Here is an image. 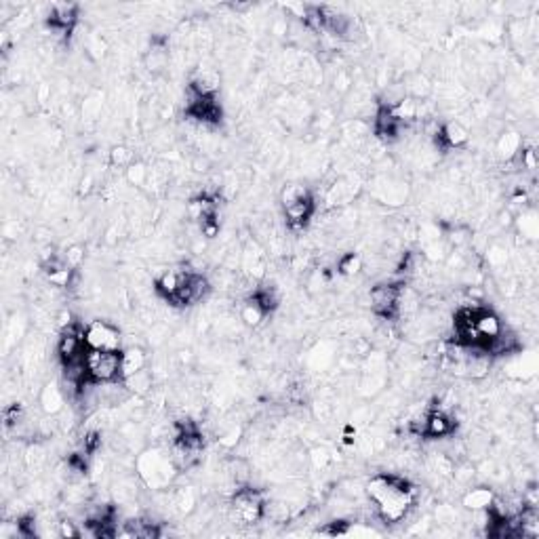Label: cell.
I'll return each mask as SVG.
<instances>
[{
    "instance_id": "cell-25",
    "label": "cell",
    "mask_w": 539,
    "mask_h": 539,
    "mask_svg": "<svg viewBox=\"0 0 539 539\" xmlns=\"http://www.w3.org/2000/svg\"><path fill=\"white\" fill-rule=\"evenodd\" d=\"M337 267H340V274H344V276H354V274L360 272L363 259H360V255H356V253H348V255H344V257L340 259Z\"/></svg>"
},
{
    "instance_id": "cell-26",
    "label": "cell",
    "mask_w": 539,
    "mask_h": 539,
    "mask_svg": "<svg viewBox=\"0 0 539 539\" xmlns=\"http://www.w3.org/2000/svg\"><path fill=\"white\" fill-rule=\"evenodd\" d=\"M308 194H312V192L308 190V186H304V183H289V186H285L283 192H281V202H283V204H289V202L300 200V198H304V196H308Z\"/></svg>"
},
{
    "instance_id": "cell-28",
    "label": "cell",
    "mask_w": 539,
    "mask_h": 539,
    "mask_svg": "<svg viewBox=\"0 0 539 539\" xmlns=\"http://www.w3.org/2000/svg\"><path fill=\"white\" fill-rule=\"evenodd\" d=\"M102 108H104V102H102V97H99V95H91V97H87V99H85V104H83V118H87V120H95V118H99Z\"/></svg>"
},
{
    "instance_id": "cell-12",
    "label": "cell",
    "mask_w": 539,
    "mask_h": 539,
    "mask_svg": "<svg viewBox=\"0 0 539 539\" xmlns=\"http://www.w3.org/2000/svg\"><path fill=\"white\" fill-rule=\"evenodd\" d=\"M219 74L213 68L198 70L190 80V91L198 97H215L219 91Z\"/></svg>"
},
{
    "instance_id": "cell-1",
    "label": "cell",
    "mask_w": 539,
    "mask_h": 539,
    "mask_svg": "<svg viewBox=\"0 0 539 539\" xmlns=\"http://www.w3.org/2000/svg\"><path fill=\"white\" fill-rule=\"evenodd\" d=\"M367 495L384 522H400L413 505V486L396 474H377L367 482Z\"/></svg>"
},
{
    "instance_id": "cell-23",
    "label": "cell",
    "mask_w": 539,
    "mask_h": 539,
    "mask_svg": "<svg viewBox=\"0 0 539 539\" xmlns=\"http://www.w3.org/2000/svg\"><path fill=\"white\" fill-rule=\"evenodd\" d=\"M407 91L411 93V99H424V97H428L430 95V91H432V85H430V80L424 76V74H415V76H411L409 78V85H407Z\"/></svg>"
},
{
    "instance_id": "cell-2",
    "label": "cell",
    "mask_w": 539,
    "mask_h": 539,
    "mask_svg": "<svg viewBox=\"0 0 539 539\" xmlns=\"http://www.w3.org/2000/svg\"><path fill=\"white\" fill-rule=\"evenodd\" d=\"M135 470L148 489L162 491L173 482L177 474V463L173 455H167L162 449H146L144 453H139Z\"/></svg>"
},
{
    "instance_id": "cell-15",
    "label": "cell",
    "mask_w": 539,
    "mask_h": 539,
    "mask_svg": "<svg viewBox=\"0 0 539 539\" xmlns=\"http://www.w3.org/2000/svg\"><path fill=\"white\" fill-rule=\"evenodd\" d=\"M493 501H495V493L489 486H474L461 499L463 507H468L472 512H484L493 505Z\"/></svg>"
},
{
    "instance_id": "cell-9",
    "label": "cell",
    "mask_w": 539,
    "mask_h": 539,
    "mask_svg": "<svg viewBox=\"0 0 539 539\" xmlns=\"http://www.w3.org/2000/svg\"><path fill=\"white\" fill-rule=\"evenodd\" d=\"M470 139V131L459 122V120H449L444 122L438 133H436V146L440 150H455L465 146Z\"/></svg>"
},
{
    "instance_id": "cell-7",
    "label": "cell",
    "mask_w": 539,
    "mask_h": 539,
    "mask_svg": "<svg viewBox=\"0 0 539 539\" xmlns=\"http://www.w3.org/2000/svg\"><path fill=\"white\" fill-rule=\"evenodd\" d=\"M474 329H476V335L480 340V350L484 352L486 346L497 340L503 331V325L499 321V316L491 310H484V308H478L476 310V316H474Z\"/></svg>"
},
{
    "instance_id": "cell-5",
    "label": "cell",
    "mask_w": 539,
    "mask_h": 539,
    "mask_svg": "<svg viewBox=\"0 0 539 539\" xmlns=\"http://www.w3.org/2000/svg\"><path fill=\"white\" fill-rule=\"evenodd\" d=\"M87 350L99 352H120V331L108 321H91L85 327Z\"/></svg>"
},
{
    "instance_id": "cell-30",
    "label": "cell",
    "mask_w": 539,
    "mask_h": 539,
    "mask_svg": "<svg viewBox=\"0 0 539 539\" xmlns=\"http://www.w3.org/2000/svg\"><path fill=\"white\" fill-rule=\"evenodd\" d=\"M83 259H85V248L80 246V244H72L68 251H66V255H64V261L74 270V267H78L80 263H83Z\"/></svg>"
},
{
    "instance_id": "cell-6",
    "label": "cell",
    "mask_w": 539,
    "mask_h": 539,
    "mask_svg": "<svg viewBox=\"0 0 539 539\" xmlns=\"http://www.w3.org/2000/svg\"><path fill=\"white\" fill-rule=\"evenodd\" d=\"M402 285L396 283H382L375 285L369 291V304H371V312L379 318H394L398 314V304H400V295H402Z\"/></svg>"
},
{
    "instance_id": "cell-32",
    "label": "cell",
    "mask_w": 539,
    "mask_h": 539,
    "mask_svg": "<svg viewBox=\"0 0 539 539\" xmlns=\"http://www.w3.org/2000/svg\"><path fill=\"white\" fill-rule=\"evenodd\" d=\"M51 95V89L49 85H41V91H38V102H47V97Z\"/></svg>"
},
{
    "instance_id": "cell-21",
    "label": "cell",
    "mask_w": 539,
    "mask_h": 539,
    "mask_svg": "<svg viewBox=\"0 0 539 539\" xmlns=\"http://www.w3.org/2000/svg\"><path fill=\"white\" fill-rule=\"evenodd\" d=\"M122 382H125V386H127L131 392H135V394H139V396H146V394L152 390L154 377H152V371L141 369V371H137V373H133V375L125 377Z\"/></svg>"
},
{
    "instance_id": "cell-8",
    "label": "cell",
    "mask_w": 539,
    "mask_h": 539,
    "mask_svg": "<svg viewBox=\"0 0 539 539\" xmlns=\"http://www.w3.org/2000/svg\"><path fill=\"white\" fill-rule=\"evenodd\" d=\"M78 22V5L74 3H55L51 5V13H49V28L59 32V34H68Z\"/></svg>"
},
{
    "instance_id": "cell-17",
    "label": "cell",
    "mask_w": 539,
    "mask_h": 539,
    "mask_svg": "<svg viewBox=\"0 0 539 539\" xmlns=\"http://www.w3.org/2000/svg\"><path fill=\"white\" fill-rule=\"evenodd\" d=\"M263 267H265L263 251L257 244H248L244 255H242V270H244L246 274L259 279V276H263Z\"/></svg>"
},
{
    "instance_id": "cell-27",
    "label": "cell",
    "mask_w": 539,
    "mask_h": 539,
    "mask_svg": "<svg viewBox=\"0 0 539 539\" xmlns=\"http://www.w3.org/2000/svg\"><path fill=\"white\" fill-rule=\"evenodd\" d=\"M110 162L114 164V167H129L131 162H133V152H131V148H127V146H114L112 148V152H110Z\"/></svg>"
},
{
    "instance_id": "cell-11",
    "label": "cell",
    "mask_w": 539,
    "mask_h": 539,
    "mask_svg": "<svg viewBox=\"0 0 539 539\" xmlns=\"http://www.w3.org/2000/svg\"><path fill=\"white\" fill-rule=\"evenodd\" d=\"M188 270H169V272L160 274L154 283L156 291L171 304L175 300V295L179 293V289L183 287L186 279H188Z\"/></svg>"
},
{
    "instance_id": "cell-20",
    "label": "cell",
    "mask_w": 539,
    "mask_h": 539,
    "mask_svg": "<svg viewBox=\"0 0 539 539\" xmlns=\"http://www.w3.org/2000/svg\"><path fill=\"white\" fill-rule=\"evenodd\" d=\"M265 316H267V312H265L253 298H248V300L242 304V308H240V321H242L246 327H251V329H257V327L265 321Z\"/></svg>"
},
{
    "instance_id": "cell-29",
    "label": "cell",
    "mask_w": 539,
    "mask_h": 539,
    "mask_svg": "<svg viewBox=\"0 0 539 539\" xmlns=\"http://www.w3.org/2000/svg\"><path fill=\"white\" fill-rule=\"evenodd\" d=\"M310 461H312V465L316 468V470H325L329 463H331V453H329V449H325V447H314L312 451H310Z\"/></svg>"
},
{
    "instance_id": "cell-22",
    "label": "cell",
    "mask_w": 539,
    "mask_h": 539,
    "mask_svg": "<svg viewBox=\"0 0 539 539\" xmlns=\"http://www.w3.org/2000/svg\"><path fill=\"white\" fill-rule=\"evenodd\" d=\"M125 177H127V181H129L131 186L144 188V186L148 183V179H150V169H148L144 162L135 160V162H131V164L125 169Z\"/></svg>"
},
{
    "instance_id": "cell-24",
    "label": "cell",
    "mask_w": 539,
    "mask_h": 539,
    "mask_svg": "<svg viewBox=\"0 0 539 539\" xmlns=\"http://www.w3.org/2000/svg\"><path fill=\"white\" fill-rule=\"evenodd\" d=\"M173 505H175V510L181 512V514L192 512L194 505H196V495H194V491H192V489H179V491L175 493V497H173Z\"/></svg>"
},
{
    "instance_id": "cell-19",
    "label": "cell",
    "mask_w": 539,
    "mask_h": 539,
    "mask_svg": "<svg viewBox=\"0 0 539 539\" xmlns=\"http://www.w3.org/2000/svg\"><path fill=\"white\" fill-rule=\"evenodd\" d=\"M386 373H363L358 382V394L365 398H375L386 388Z\"/></svg>"
},
{
    "instance_id": "cell-16",
    "label": "cell",
    "mask_w": 539,
    "mask_h": 539,
    "mask_svg": "<svg viewBox=\"0 0 539 539\" xmlns=\"http://www.w3.org/2000/svg\"><path fill=\"white\" fill-rule=\"evenodd\" d=\"M148 356L141 348H127L120 352V371H122V379L146 369Z\"/></svg>"
},
{
    "instance_id": "cell-4",
    "label": "cell",
    "mask_w": 539,
    "mask_h": 539,
    "mask_svg": "<svg viewBox=\"0 0 539 539\" xmlns=\"http://www.w3.org/2000/svg\"><path fill=\"white\" fill-rule=\"evenodd\" d=\"M230 507H232V514L236 520H240L244 524H255L263 518L265 499L259 491H255L251 486H242L234 493Z\"/></svg>"
},
{
    "instance_id": "cell-14",
    "label": "cell",
    "mask_w": 539,
    "mask_h": 539,
    "mask_svg": "<svg viewBox=\"0 0 539 539\" xmlns=\"http://www.w3.org/2000/svg\"><path fill=\"white\" fill-rule=\"evenodd\" d=\"M38 405L43 409V413L47 415H57L64 411V392L57 384H47L43 390H41V396H38Z\"/></svg>"
},
{
    "instance_id": "cell-18",
    "label": "cell",
    "mask_w": 539,
    "mask_h": 539,
    "mask_svg": "<svg viewBox=\"0 0 539 539\" xmlns=\"http://www.w3.org/2000/svg\"><path fill=\"white\" fill-rule=\"evenodd\" d=\"M516 227H518V236H522V242H535L537 234H539V221H537V213L535 211H522L516 217Z\"/></svg>"
},
{
    "instance_id": "cell-3",
    "label": "cell",
    "mask_w": 539,
    "mask_h": 539,
    "mask_svg": "<svg viewBox=\"0 0 539 539\" xmlns=\"http://www.w3.org/2000/svg\"><path fill=\"white\" fill-rule=\"evenodd\" d=\"M85 365H87V377L93 384H114L116 379H122L120 352L87 350Z\"/></svg>"
},
{
    "instance_id": "cell-10",
    "label": "cell",
    "mask_w": 539,
    "mask_h": 539,
    "mask_svg": "<svg viewBox=\"0 0 539 539\" xmlns=\"http://www.w3.org/2000/svg\"><path fill=\"white\" fill-rule=\"evenodd\" d=\"M285 209V217H287V223L291 227H304L308 225V221L312 219L314 211H316V204H314V196L308 194L300 200H293L289 204H283Z\"/></svg>"
},
{
    "instance_id": "cell-31",
    "label": "cell",
    "mask_w": 539,
    "mask_h": 539,
    "mask_svg": "<svg viewBox=\"0 0 539 539\" xmlns=\"http://www.w3.org/2000/svg\"><path fill=\"white\" fill-rule=\"evenodd\" d=\"M59 535H62V537H80L83 533H80L78 528H74L70 520H62V522H59Z\"/></svg>"
},
{
    "instance_id": "cell-13",
    "label": "cell",
    "mask_w": 539,
    "mask_h": 539,
    "mask_svg": "<svg viewBox=\"0 0 539 539\" xmlns=\"http://www.w3.org/2000/svg\"><path fill=\"white\" fill-rule=\"evenodd\" d=\"M522 148V135L518 131H503L495 141V152L501 160L512 162Z\"/></svg>"
}]
</instances>
